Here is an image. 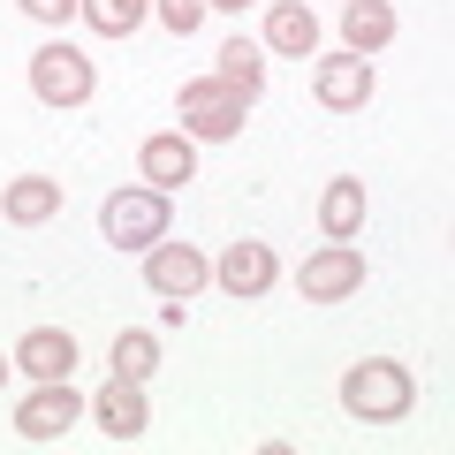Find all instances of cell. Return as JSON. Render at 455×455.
I'll use <instances>...</instances> for the list:
<instances>
[{"mask_svg": "<svg viewBox=\"0 0 455 455\" xmlns=\"http://www.w3.org/2000/svg\"><path fill=\"white\" fill-rule=\"evenodd\" d=\"M410 403H418V379H410V364H395V357H364V364L341 372V410L364 418V425L410 418Z\"/></svg>", "mask_w": 455, "mask_h": 455, "instance_id": "1", "label": "cell"}, {"mask_svg": "<svg viewBox=\"0 0 455 455\" xmlns=\"http://www.w3.org/2000/svg\"><path fill=\"white\" fill-rule=\"evenodd\" d=\"M243 107H251V99L235 92V84H220V76H190V84H182V99H175L182 137H197V145L235 137V130H243Z\"/></svg>", "mask_w": 455, "mask_h": 455, "instance_id": "2", "label": "cell"}, {"mask_svg": "<svg viewBox=\"0 0 455 455\" xmlns=\"http://www.w3.org/2000/svg\"><path fill=\"white\" fill-rule=\"evenodd\" d=\"M99 228H107L114 251H152L167 235V190H114L107 205H99Z\"/></svg>", "mask_w": 455, "mask_h": 455, "instance_id": "3", "label": "cell"}, {"mask_svg": "<svg viewBox=\"0 0 455 455\" xmlns=\"http://www.w3.org/2000/svg\"><path fill=\"white\" fill-rule=\"evenodd\" d=\"M92 84H99L92 53H76L68 38H53V46L31 53V92L46 99V107H84V99H92Z\"/></svg>", "mask_w": 455, "mask_h": 455, "instance_id": "4", "label": "cell"}, {"mask_svg": "<svg viewBox=\"0 0 455 455\" xmlns=\"http://www.w3.org/2000/svg\"><path fill=\"white\" fill-rule=\"evenodd\" d=\"M296 289H304V304H341V296L364 289V251L357 243H326L304 259V274H296Z\"/></svg>", "mask_w": 455, "mask_h": 455, "instance_id": "5", "label": "cell"}, {"mask_svg": "<svg viewBox=\"0 0 455 455\" xmlns=\"http://www.w3.org/2000/svg\"><path fill=\"white\" fill-rule=\"evenodd\" d=\"M205 281H212L205 251H190V243H167V235L145 251V289H152V296H167V304H190V296L205 289Z\"/></svg>", "mask_w": 455, "mask_h": 455, "instance_id": "6", "label": "cell"}, {"mask_svg": "<svg viewBox=\"0 0 455 455\" xmlns=\"http://www.w3.org/2000/svg\"><path fill=\"white\" fill-rule=\"evenodd\" d=\"M76 418H84V395L68 387V379H38V395L16 403V433L23 440H61Z\"/></svg>", "mask_w": 455, "mask_h": 455, "instance_id": "7", "label": "cell"}, {"mask_svg": "<svg viewBox=\"0 0 455 455\" xmlns=\"http://www.w3.org/2000/svg\"><path fill=\"white\" fill-rule=\"evenodd\" d=\"M372 61H364V53H319V68H311V92H319V107H334V114H349V107H364V99H372Z\"/></svg>", "mask_w": 455, "mask_h": 455, "instance_id": "8", "label": "cell"}, {"mask_svg": "<svg viewBox=\"0 0 455 455\" xmlns=\"http://www.w3.org/2000/svg\"><path fill=\"white\" fill-rule=\"evenodd\" d=\"M212 281H220V289L243 304V296H266V289L281 281V259H274L266 243H228L220 259H212Z\"/></svg>", "mask_w": 455, "mask_h": 455, "instance_id": "9", "label": "cell"}, {"mask_svg": "<svg viewBox=\"0 0 455 455\" xmlns=\"http://www.w3.org/2000/svg\"><path fill=\"white\" fill-rule=\"evenodd\" d=\"M8 364L31 372V379H68V372H76V334H68V326H31Z\"/></svg>", "mask_w": 455, "mask_h": 455, "instance_id": "10", "label": "cell"}, {"mask_svg": "<svg viewBox=\"0 0 455 455\" xmlns=\"http://www.w3.org/2000/svg\"><path fill=\"white\" fill-rule=\"evenodd\" d=\"M137 167H145V182H152V190H182V182L197 175V137H182V130H167V137H145Z\"/></svg>", "mask_w": 455, "mask_h": 455, "instance_id": "11", "label": "cell"}, {"mask_svg": "<svg viewBox=\"0 0 455 455\" xmlns=\"http://www.w3.org/2000/svg\"><path fill=\"white\" fill-rule=\"evenodd\" d=\"M266 46L289 53V61H311L319 53V16H311L304 0H274L266 8Z\"/></svg>", "mask_w": 455, "mask_h": 455, "instance_id": "12", "label": "cell"}, {"mask_svg": "<svg viewBox=\"0 0 455 455\" xmlns=\"http://www.w3.org/2000/svg\"><path fill=\"white\" fill-rule=\"evenodd\" d=\"M92 418L107 425L114 440H137L152 425V410H145V387H137V379H107V387H99V403H92Z\"/></svg>", "mask_w": 455, "mask_h": 455, "instance_id": "13", "label": "cell"}, {"mask_svg": "<svg viewBox=\"0 0 455 455\" xmlns=\"http://www.w3.org/2000/svg\"><path fill=\"white\" fill-rule=\"evenodd\" d=\"M0 212H8L16 228L53 220V212H61V182H53V175H16L8 190H0Z\"/></svg>", "mask_w": 455, "mask_h": 455, "instance_id": "14", "label": "cell"}, {"mask_svg": "<svg viewBox=\"0 0 455 455\" xmlns=\"http://www.w3.org/2000/svg\"><path fill=\"white\" fill-rule=\"evenodd\" d=\"M341 38H349V53L372 61V53L395 38V8L387 0H349V8H341Z\"/></svg>", "mask_w": 455, "mask_h": 455, "instance_id": "15", "label": "cell"}, {"mask_svg": "<svg viewBox=\"0 0 455 455\" xmlns=\"http://www.w3.org/2000/svg\"><path fill=\"white\" fill-rule=\"evenodd\" d=\"M319 228H326V243H357V228H364V182H326L319 197Z\"/></svg>", "mask_w": 455, "mask_h": 455, "instance_id": "16", "label": "cell"}, {"mask_svg": "<svg viewBox=\"0 0 455 455\" xmlns=\"http://www.w3.org/2000/svg\"><path fill=\"white\" fill-rule=\"evenodd\" d=\"M212 76L235 84L243 99H259V92H266V53L251 46V38H228V46H220V68H212Z\"/></svg>", "mask_w": 455, "mask_h": 455, "instance_id": "17", "label": "cell"}, {"mask_svg": "<svg viewBox=\"0 0 455 455\" xmlns=\"http://www.w3.org/2000/svg\"><path fill=\"white\" fill-rule=\"evenodd\" d=\"M76 16H84V23H92V31H99V38H130V31H137V23H145V16H152V0H84Z\"/></svg>", "mask_w": 455, "mask_h": 455, "instance_id": "18", "label": "cell"}, {"mask_svg": "<svg viewBox=\"0 0 455 455\" xmlns=\"http://www.w3.org/2000/svg\"><path fill=\"white\" fill-rule=\"evenodd\" d=\"M152 372H160V341H152L145 326H130V334H114V379H137V387H145Z\"/></svg>", "mask_w": 455, "mask_h": 455, "instance_id": "19", "label": "cell"}, {"mask_svg": "<svg viewBox=\"0 0 455 455\" xmlns=\"http://www.w3.org/2000/svg\"><path fill=\"white\" fill-rule=\"evenodd\" d=\"M205 16H212L205 0H160V23H167V31H175V38H190V31H197V23H205Z\"/></svg>", "mask_w": 455, "mask_h": 455, "instance_id": "20", "label": "cell"}, {"mask_svg": "<svg viewBox=\"0 0 455 455\" xmlns=\"http://www.w3.org/2000/svg\"><path fill=\"white\" fill-rule=\"evenodd\" d=\"M16 8H23L31 23H68V16L84 8V0H16Z\"/></svg>", "mask_w": 455, "mask_h": 455, "instance_id": "21", "label": "cell"}, {"mask_svg": "<svg viewBox=\"0 0 455 455\" xmlns=\"http://www.w3.org/2000/svg\"><path fill=\"white\" fill-rule=\"evenodd\" d=\"M205 8H228V16H243V8H251V0H205Z\"/></svg>", "mask_w": 455, "mask_h": 455, "instance_id": "22", "label": "cell"}, {"mask_svg": "<svg viewBox=\"0 0 455 455\" xmlns=\"http://www.w3.org/2000/svg\"><path fill=\"white\" fill-rule=\"evenodd\" d=\"M0 379H8V364H0Z\"/></svg>", "mask_w": 455, "mask_h": 455, "instance_id": "23", "label": "cell"}]
</instances>
